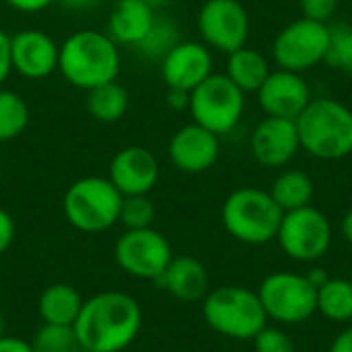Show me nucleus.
I'll use <instances>...</instances> for the list:
<instances>
[{
	"mask_svg": "<svg viewBox=\"0 0 352 352\" xmlns=\"http://www.w3.org/2000/svg\"><path fill=\"white\" fill-rule=\"evenodd\" d=\"M72 328L82 349L122 352L136 340L142 328V309L132 295L103 291L85 299Z\"/></svg>",
	"mask_w": 352,
	"mask_h": 352,
	"instance_id": "nucleus-1",
	"label": "nucleus"
},
{
	"mask_svg": "<svg viewBox=\"0 0 352 352\" xmlns=\"http://www.w3.org/2000/svg\"><path fill=\"white\" fill-rule=\"evenodd\" d=\"M118 47L120 45L105 31H74L60 45L58 70L68 85L91 91L105 82L118 80L122 64Z\"/></svg>",
	"mask_w": 352,
	"mask_h": 352,
	"instance_id": "nucleus-2",
	"label": "nucleus"
},
{
	"mask_svg": "<svg viewBox=\"0 0 352 352\" xmlns=\"http://www.w3.org/2000/svg\"><path fill=\"white\" fill-rule=\"evenodd\" d=\"M301 151L320 161L352 155V109L332 97H314L295 120Z\"/></svg>",
	"mask_w": 352,
	"mask_h": 352,
	"instance_id": "nucleus-3",
	"label": "nucleus"
},
{
	"mask_svg": "<svg viewBox=\"0 0 352 352\" xmlns=\"http://www.w3.org/2000/svg\"><path fill=\"white\" fill-rule=\"evenodd\" d=\"M283 214L270 192L262 188H239L227 196L221 208L225 231L248 245H266L276 239Z\"/></svg>",
	"mask_w": 352,
	"mask_h": 352,
	"instance_id": "nucleus-4",
	"label": "nucleus"
},
{
	"mask_svg": "<svg viewBox=\"0 0 352 352\" xmlns=\"http://www.w3.org/2000/svg\"><path fill=\"white\" fill-rule=\"evenodd\" d=\"M202 316L214 332L235 340H254L268 322L258 291L245 287L210 291L204 297Z\"/></svg>",
	"mask_w": 352,
	"mask_h": 352,
	"instance_id": "nucleus-5",
	"label": "nucleus"
},
{
	"mask_svg": "<svg viewBox=\"0 0 352 352\" xmlns=\"http://www.w3.org/2000/svg\"><path fill=\"white\" fill-rule=\"evenodd\" d=\"M122 198L124 196L107 177L87 175L66 190L62 210L74 229L82 233H101L118 223Z\"/></svg>",
	"mask_w": 352,
	"mask_h": 352,
	"instance_id": "nucleus-6",
	"label": "nucleus"
},
{
	"mask_svg": "<svg viewBox=\"0 0 352 352\" xmlns=\"http://www.w3.org/2000/svg\"><path fill=\"white\" fill-rule=\"evenodd\" d=\"M192 122L225 136L233 132L245 113V93L223 72H212L190 93Z\"/></svg>",
	"mask_w": 352,
	"mask_h": 352,
	"instance_id": "nucleus-7",
	"label": "nucleus"
},
{
	"mask_svg": "<svg viewBox=\"0 0 352 352\" xmlns=\"http://www.w3.org/2000/svg\"><path fill=\"white\" fill-rule=\"evenodd\" d=\"M330 45V25L299 16L285 25L272 41L276 68L305 74L326 60Z\"/></svg>",
	"mask_w": 352,
	"mask_h": 352,
	"instance_id": "nucleus-8",
	"label": "nucleus"
},
{
	"mask_svg": "<svg viewBox=\"0 0 352 352\" xmlns=\"http://www.w3.org/2000/svg\"><path fill=\"white\" fill-rule=\"evenodd\" d=\"M268 320L295 326L303 324L318 311V289L305 274L272 272L258 289Z\"/></svg>",
	"mask_w": 352,
	"mask_h": 352,
	"instance_id": "nucleus-9",
	"label": "nucleus"
},
{
	"mask_svg": "<svg viewBox=\"0 0 352 352\" xmlns=\"http://www.w3.org/2000/svg\"><path fill=\"white\" fill-rule=\"evenodd\" d=\"M276 241L297 262H316L332 245V223L316 206H303L283 214Z\"/></svg>",
	"mask_w": 352,
	"mask_h": 352,
	"instance_id": "nucleus-10",
	"label": "nucleus"
},
{
	"mask_svg": "<svg viewBox=\"0 0 352 352\" xmlns=\"http://www.w3.org/2000/svg\"><path fill=\"white\" fill-rule=\"evenodd\" d=\"M118 266L140 280H157L173 260L171 245L163 233L153 227L126 229L113 250Z\"/></svg>",
	"mask_w": 352,
	"mask_h": 352,
	"instance_id": "nucleus-11",
	"label": "nucleus"
},
{
	"mask_svg": "<svg viewBox=\"0 0 352 352\" xmlns=\"http://www.w3.org/2000/svg\"><path fill=\"white\" fill-rule=\"evenodd\" d=\"M196 27L206 47L231 54L250 39V14L239 0H204L198 10Z\"/></svg>",
	"mask_w": 352,
	"mask_h": 352,
	"instance_id": "nucleus-12",
	"label": "nucleus"
},
{
	"mask_svg": "<svg viewBox=\"0 0 352 352\" xmlns=\"http://www.w3.org/2000/svg\"><path fill=\"white\" fill-rule=\"evenodd\" d=\"M301 151L295 120L264 116L252 130L250 153L258 165L266 169H285Z\"/></svg>",
	"mask_w": 352,
	"mask_h": 352,
	"instance_id": "nucleus-13",
	"label": "nucleus"
},
{
	"mask_svg": "<svg viewBox=\"0 0 352 352\" xmlns=\"http://www.w3.org/2000/svg\"><path fill=\"white\" fill-rule=\"evenodd\" d=\"M256 97L264 116L287 120H297L299 113L314 99L305 76L283 68H272L264 85L258 89Z\"/></svg>",
	"mask_w": 352,
	"mask_h": 352,
	"instance_id": "nucleus-14",
	"label": "nucleus"
},
{
	"mask_svg": "<svg viewBox=\"0 0 352 352\" xmlns=\"http://www.w3.org/2000/svg\"><path fill=\"white\" fill-rule=\"evenodd\" d=\"M169 161L184 173H204L214 167L221 157V136L190 122L182 126L169 140Z\"/></svg>",
	"mask_w": 352,
	"mask_h": 352,
	"instance_id": "nucleus-15",
	"label": "nucleus"
},
{
	"mask_svg": "<svg viewBox=\"0 0 352 352\" xmlns=\"http://www.w3.org/2000/svg\"><path fill=\"white\" fill-rule=\"evenodd\" d=\"M60 45L41 29H23L10 35L12 70L29 80L47 78L58 70Z\"/></svg>",
	"mask_w": 352,
	"mask_h": 352,
	"instance_id": "nucleus-16",
	"label": "nucleus"
},
{
	"mask_svg": "<svg viewBox=\"0 0 352 352\" xmlns=\"http://www.w3.org/2000/svg\"><path fill=\"white\" fill-rule=\"evenodd\" d=\"M107 179L122 196H144L159 182V161L144 146H124L109 161Z\"/></svg>",
	"mask_w": 352,
	"mask_h": 352,
	"instance_id": "nucleus-17",
	"label": "nucleus"
},
{
	"mask_svg": "<svg viewBox=\"0 0 352 352\" xmlns=\"http://www.w3.org/2000/svg\"><path fill=\"white\" fill-rule=\"evenodd\" d=\"M212 72V50L202 41H179L161 60V78L167 89L192 93Z\"/></svg>",
	"mask_w": 352,
	"mask_h": 352,
	"instance_id": "nucleus-18",
	"label": "nucleus"
},
{
	"mask_svg": "<svg viewBox=\"0 0 352 352\" xmlns=\"http://www.w3.org/2000/svg\"><path fill=\"white\" fill-rule=\"evenodd\" d=\"M155 285L179 301L194 303L208 295V272L204 264L192 256H173L165 272L155 280Z\"/></svg>",
	"mask_w": 352,
	"mask_h": 352,
	"instance_id": "nucleus-19",
	"label": "nucleus"
},
{
	"mask_svg": "<svg viewBox=\"0 0 352 352\" xmlns=\"http://www.w3.org/2000/svg\"><path fill=\"white\" fill-rule=\"evenodd\" d=\"M157 14L155 8L142 0H118L107 19L105 33L118 45H138L148 29L153 27Z\"/></svg>",
	"mask_w": 352,
	"mask_h": 352,
	"instance_id": "nucleus-20",
	"label": "nucleus"
},
{
	"mask_svg": "<svg viewBox=\"0 0 352 352\" xmlns=\"http://www.w3.org/2000/svg\"><path fill=\"white\" fill-rule=\"evenodd\" d=\"M85 299L66 283H56L43 289L37 301L39 318L50 326H74Z\"/></svg>",
	"mask_w": 352,
	"mask_h": 352,
	"instance_id": "nucleus-21",
	"label": "nucleus"
},
{
	"mask_svg": "<svg viewBox=\"0 0 352 352\" xmlns=\"http://www.w3.org/2000/svg\"><path fill=\"white\" fill-rule=\"evenodd\" d=\"M272 72L268 58L250 47L243 45L231 54H227V68L225 74L248 95V93H258V89L264 85L268 74Z\"/></svg>",
	"mask_w": 352,
	"mask_h": 352,
	"instance_id": "nucleus-22",
	"label": "nucleus"
},
{
	"mask_svg": "<svg viewBox=\"0 0 352 352\" xmlns=\"http://www.w3.org/2000/svg\"><path fill=\"white\" fill-rule=\"evenodd\" d=\"M268 192H270L272 200L280 206V210L289 212V210L309 206L314 200V194H316V186H314V179L309 177V173H305L301 169H283L274 177Z\"/></svg>",
	"mask_w": 352,
	"mask_h": 352,
	"instance_id": "nucleus-23",
	"label": "nucleus"
},
{
	"mask_svg": "<svg viewBox=\"0 0 352 352\" xmlns=\"http://www.w3.org/2000/svg\"><path fill=\"white\" fill-rule=\"evenodd\" d=\"M128 107H130V95L118 80L87 91V111L97 122L103 124L120 122L128 113Z\"/></svg>",
	"mask_w": 352,
	"mask_h": 352,
	"instance_id": "nucleus-24",
	"label": "nucleus"
},
{
	"mask_svg": "<svg viewBox=\"0 0 352 352\" xmlns=\"http://www.w3.org/2000/svg\"><path fill=\"white\" fill-rule=\"evenodd\" d=\"M318 311L332 322L352 320V283L346 278H328L318 289Z\"/></svg>",
	"mask_w": 352,
	"mask_h": 352,
	"instance_id": "nucleus-25",
	"label": "nucleus"
},
{
	"mask_svg": "<svg viewBox=\"0 0 352 352\" xmlns=\"http://www.w3.org/2000/svg\"><path fill=\"white\" fill-rule=\"evenodd\" d=\"M179 29L171 19L157 16L144 39L136 45V52L146 60H163L177 43H179Z\"/></svg>",
	"mask_w": 352,
	"mask_h": 352,
	"instance_id": "nucleus-26",
	"label": "nucleus"
},
{
	"mask_svg": "<svg viewBox=\"0 0 352 352\" xmlns=\"http://www.w3.org/2000/svg\"><path fill=\"white\" fill-rule=\"evenodd\" d=\"M29 124V107L25 99L0 87V142H8L19 138Z\"/></svg>",
	"mask_w": 352,
	"mask_h": 352,
	"instance_id": "nucleus-27",
	"label": "nucleus"
},
{
	"mask_svg": "<svg viewBox=\"0 0 352 352\" xmlns=\"http://www.w3.org/2000/svg\"><path fill=\"white\" fill-rule=\"evenodd\" d=\"M33 352H76L80 342L72 326H50L43 324L31 340Z\"/></svg>",
	"mask_w": 352,
	"mask_h": 352,
	"instance_id": "nucleus-28",
	"label": "nucleus"
},
{
	"mask_svg": "<svg viewBox=\"0 0 352 352\" xmlns=\"http://www.w3.org/2000/svg\"><path fill=\"white\" fill-rule=\"evenodd\" d=\"M330 68L352 76V27H330V45L324 60Z\"/></svg>",
	"mask_w": 352,
	"mask_h": 352,
	"instance_id": "nucleus-29",
	"label": "nucleus"
},
{
	"mask_svg": "<svg viewBox=\"0 0 352 352\" xmlns=\"http://www.w3.org/2000/svg\"><path fill=\"white\" fill-rule=\"evenodd\" d=\"M153 221H155V204L148 198V194L122 198L118 223H122L126 229H146L153 227Z\"/></svg>",
	"mask_w": 352,
	"mask_h": 352,
	"instance_id": "nucleus-30",
	"label": "nucleus"
},
{
	"mask_svg": "<svg viewBox=\"0 0 352 352\" xmlns=\"http://www.w3.org/2000/svg\"><path fill=\"white\" fill-rule=\"evenodd\" d=\"M256 352H295V344L287 332L280 328H268L264 326L256 338H254Z\"/></svg>",
	"mask_w": 352,
	"mask_h": 352,
	"instance_id": "nucleus-31",
	"label": "nucleus"
},
{
	"mask_svg": "<svg viewBox=\"0 0 352 352\" xmlns=\"http://www.w3.org/2000/svg\"><path fill=\"white\" fill-rule=\"evenodd\" d=\"M301 16L320 21V23H330V19L336 14L340 0H297Z\"/></svg>",
	"mask_w": 352,
	"mask_h": 352,
	"instance_id": "nucleus-32",
	"label": "nucleus"
},
{
	"mask_svg": "<svg viewBox=\"0 0 352 352\" xmlns=\"http://www.w3.org/2000/svg\"><path fill=\"white\" fill-rule=\"evenodd\" d=\"M14 235H16V227L12 217L4 208H0V256L8 252V248L14 241Z\"/></svg>",
	"mask_w": 352,
	"mask_h": 352,
	"instance_id": "nucleus-33",
	"label": "nucleus"
},
{
	"mask_svg": "<svg viewBox=\"0 0 352 352\" xmlns=\"http://www.w3.org/2000/svg\"><path fill=\"white\" fill-rule=\"evenodd\" d=\"M12 72V62H10V35L0 29V87Z\"/></svg>",
	"mask_w": 352,
	"mask_h": 352,
	"instance_id": "nucleus-34",
	"label": "nucleus"
},
{
	"mask_svg": "<svg viewBox=\"0 0 352 352\" xmlns=\"http://www.w3.org/2000/svg\"><path fill=\"white\" fill-rule=\"evenodd\" d=\"M4 2L19 12H39L50 4H54L56 0H4Z\"/></svg>",
	"mask_w": 352,
	"mask_h": 352,
	"instance_id": "nucleus-35",
	"label": "nucleus"
},
{
	"mask_svg": "<svg viewBox=\"0 0 352 352\" xmlns=\"http://www.w3.org/2000/svg\"><path fill=\"white\" fill-rule=\"evenodd\" d=\"M167 105L173 111H188L190 107V93L179 89H167Z\"/></svg>",
	"mask_w": 352,
	"mask_h": 352,
	"instance_id": "nucleus-36",
	"label": "nucleus"
},
{
	"mask_svg": "<svg viewBox=\"0 0 352 352\" xmlns=\"http://www.w3.org/2000/svg\"><path fill=\"white\" fill-rule=\"evenodd\" d=\"M0 352H33L31 342L16 338V336H2L0 338Z\"/></svg>",
	"mask_w": 352,
	"mask_h": 352,
	"instance_id": "nucleus-37",
	"label": "nucleus"
},
{
	"mask_svg": "<svg viewBox=\"0 0 352 352\" xmlns=\"http://www.w3.org/2000/svg\"><path fill=\"white\" fill-rule=\"evenodd\" d=\"M330 352H352V326L346 328V330H342L334 338V342L330 346Z\"/></svg>",
	"mask_w": 352,
	"mask_h": 352,
	"instance_id": "nucleus-38",
	"label": "nucleus"
},
{
	"mask_svg": "<svg viewBox=\"0 0 352 352\" xmlns=\"http://www.w3.org/2000/svg\"><path fill=\"white\" fill-rule=\"evenodd\" d=\"M56 2L68 10H89L99 4V0H56Z\"/></svg>",
	"mask_w": 352,
	"mask_h": 352,
	"instance_id": "nucleus-39",
	"label": "nucleus"
},
{
	"mask_svg": "<svg viewBox=\"0 0 352 352\" xmlns=\"http://www.w3.org/2000/svg\"><path fill=\"white\" fill-rule=\"evenodd\" d=\"M340 229H342V235H344V239L349 241L352 245V208L344 214V219H342V225H340Z\"/></svg>",
	"mask_w": 352,
	"mask_h": 352,
	"instance_id": "nucleus-40",
	"label": "nucleus"
},
{
	"mask_svg": "<svg viewBox=\"0 0 352 352\" xmlns=\"http://www.w3.org/2000/svg\"><path fill=\"white\" fill-rule=\"evenodd\" d=\"M142 2H146L148 6H153V8L157 10V8H161V6H165V4H169L171 0H142Z\"/></svg>",
	"mask_w": 352,
	"mask_h": 352,
	"instance_id": "nucleus-41",
	"label": "nucleus"
},
{
	"mask_svg": "<svg viewBox=\"0 0 352 352\" xmlns=\"http://www.w3.org/2000/svg\"><path fill=\"white\" fill-rule=\"evenodd\" d=\"M4 336V318H2V311H0V338Z\"/></svg>",
	"mask_w": 352,
	"mask_h": 352,
	"instance_id": "nucleus-42",
	"label": "nucleus"
},
{
	"mask_svg": "<svg viewBox=\"0 0 352 352\" xmlns=\"http://www.w3.org/2000/svg\"><path fill=\"white\" fill-rule=\"evenodd\" d=\"M76 352H93V351H89V349H82V346H80Z\"/></svg>",
	"mask_w": 352,
	"mask_h": 352,
	"instance_id": "nucleus-43",
	"label": "nucleus"
}]
</instances>
